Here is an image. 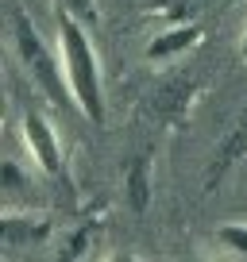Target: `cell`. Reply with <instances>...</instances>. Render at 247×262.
Instances as JSON below:
<instances>
[{
    "instance_id": "8",
    "label": "cell",
    "mask_w": 247,
    "mask_h": 262,
    "mask_svg": "<svg viewBox=\"0 0 247 262\" xmlns=\"http://www.w3.org/2000/svg\"><path fill=\"white\" fill-rule=\"evenodd\" d=\"M216 243H220L224 251L247 258V224H220V228H216Z\"/></svg>"
},
{
    "instance_id": "5",
    "label": "cell",
    "mask_w": 247,
    "mask_h": 262,
    "mask_svg": "<svg viewBox=\"0 0 247 262\" xmlns=\"http://www.w3.org/2000/svg\"><path fill=\"white\" fill-rule=\"evenodd\" d=\"M243 155H247V112L239 116L236 131H232L228 139L216 147V158H213V166H209V185H205V189H216V181H220V178H224V173H228Z\"/></svg>"
},
{
    "instance_id": "3",
    "label": "cell",
    "mask_w": 247,
    "mask_h": 262,
    "mask_svg": "<svg viewBox=\"0 0 247 262\" xmlns=\"http://www.w3.org/2000/svg\"><path fill=\"white\" fill-rule=\"evenodd\" d=\"M24 139H27L31 158L39 162V170L47 173V178H62V181H66V158H62V143H58L54 127L43 120V112H35V108H24Z\"/></svg>"
},
{
    "instance_id": "4",
    "label": "cell",
    "mask_w": 247,
    "mask_h": 262,
    "mask_svg": "<svg viewBox=\"0 0 247 262\" xmlns=\"http://www.w3.org/2000/svg\"><path fill=\"white\" fill-rule=\"evenodd\" d=\"M201 42V27L197 24H181V27H170V31L155 35L147 42V62H170V58L186 54L190 47Z\"/></svg>"
},
{
    "instance_id": "9",
    "label": "cell",
    "mask_w": 247,
    "mask_h": 262,
    "mask_svg": "<svg viewBox=\"0 0 247 262\" xmlns=\"http://www.w3.org/2000/svg\"><path fill=\"white\" fill-rule=\"evenodd\" d=\"M62 8H70L85 24H97V0H62Z\"/></svg>"
},
{
    "instance_id": "1",
    "label": "cell",
    "mask_w": 247,
    "mask_h": 262,
    "mask_svg": "<svg viewBox=\"0 0 247 262\" xmlns=\"http://www.w3.org/2000/svg\"><path fill=\"white\" fill-rule=\"evenodd\" d=\"M85 19H77L70 8L58 4V47H62V66H66V85L74 89V104L81 116L97 127H105V81H100V62L85 35Z\"/></svg>"
},
{
    "instance_id": "7",
    "label": "cell",
    "mask_w": 247,
    "mask_h": 262,
    "mask_svg": "<svg viewBox=\"0 0 247 262\" xmlns=\"http://www.w3.org/2000/svg\"><path fill=\"white\" fill-rule=\"evenodd\" d=\"M123 193H128V205L135 216L147 212L151 201V155H139L128 170H123Z\"/></svg>"
},
{
    "instance_id": "6",
    "label": "cell",
    "mask_w": 247,
    "mask_h": 262,
    "mask_svg": "<svg viewBox=\"0 0 247 262\" xmlns=\"http://www.w3.org/2000/svg\"><path fill=\"white\" fill-rule=\"evenodd\" d=\"M50 235V224L39 220V216H4L0 220V239H4V247H31V243H43V239Z\"/></svg>"
},
{
    "instance_id": "10",
    "label": "cell",
    "mask_w": 247,
    "mask_h": 262,
    "mask_svg": "<svg viewBox=\"0 0 247 262\" xmlns=\"http://www.w3.org/2000/svg\"><path fill=\"white\" fill-rule=\"evenodd\" d=\"M239 58L247 62V31H243V39H239Z\"/></svg>"
},
{
    "instance_id": "2",
    "label": "cell",
    "mask_w": 247,
    "mask_h": 262,
    "mask_svg": "<svg viewBox=\"0 0 247 262\" xmlns=\"http://www.w3.org/2000/svg\"><path fill=\"white\" fill-rule=\"evenodd\" d=\"M8 19H12V39H16L19 62H24V70L31 74V81L47 93V100H50L54 108H66L70 100H74V89H70V85H62V70H66V66H62V62L47 50V42L39 39L31 16L19 8V0H12V4H8Z\"/></svg>"
}]
</instances>
